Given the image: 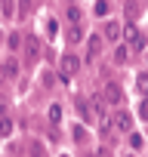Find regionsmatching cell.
Masks as SVG:
<instances>
[{
	"mask_svg": "<svg viewBox=\"0 0 148 157\" xmlns=\"http://www.w3.org/2000/svg\"><path fill=\"white\" fill-rule=\"evenodd\" d=\"M111 126H114L117 132H130V126H133V117H130L127 111H117V114L111 117Z\"/></svg>",
	"mask_w": 148,
	"mask_h": 157,
	"instance_id": "obj_3",
	"label": "cell"
},
{
	"mask_svg": "<svg viewBox=\"0 0 148 157\" xmlns=\"http://www.w3.org/2000/svg\"><path fill=\"white\" fill-rule=\"evenodd\" d=\"M68 22L80 25V10H77V6H71V10H68Z\"/></svg>",
	"mask_w": 148,
	"mask_h": 157,
	"instance_id": "obj_8",
	"label": "cell"
},
{
	"mask_svg": "<svg viewBox=\"0 0 148 157\" xmlns=\"http://www.w3.org/2000/svg\"><path fill=\"white\" fill-rule=\"evenodd\" d=\"M108 13V3H105V0H99V3H96V16H105Z\"/></svg>",
	"mask_w": 148,
	"mask_h": 157,
	"instance_id": "obj_15",
	"label": "cell"
},
{
	"mask_svg": "<svg viewBox=\"0 0 148 157\" xmlns=\"http://www.w3.org/2000/svg\"><path fill=\"white\" fill-rule=\"evenodd\" d=\"M49 120H53V123H59V120H62V108H59V105H53V108H49Z\"/></svg>",
	"mask_w": 148,
	"mask_h": 157,
	"instance_id": "obj_11",
	"label": "cell"
},
{
	"mask_svg": "<svg viewBox=\"0 0 148 157\" xmlns=\"http://www.w3.org/2000/svg\"><path fill=\"white\" fill-rule=\"evenodd\" d=\"M120 99H123L120 83H114V80H111V83H105V90H102V102H105V105H117Z\"/></svg>",
	"mask_w": 148,
	"mask_h": 157,
	"instance_id": "obj_2",
	"label": "cell"
},
{
	"mask_svg": "<svg viewBox=\"0 0 148 157\" xmlns=\"http://www.w3.org/2000/svg\"><path fill=\"white\" fill-rule=\"evenodd\" d=\"M136 86H139L142 93H148V74H139V77H136Z\"/></svg>",
	"mask_w": 148,
	"mask_h": 157,
	"instance_id": "obj_9",
	"label": "cell"
},
{
	"mask_svg": "<svg viewBox=\"0 0 148 157\" xmlns=\"http://www.w3.org/2000/svg\"><path fill=\"white\" fill-rule=\"evenodd\" d=\"M0 80H3V71H0Z\"/></svg>",
	"mask_w": 148,
	"mask_h": 157,
	"instance_id": "obj_21",
	"label": "cell"
},
{
	"mask_svg": "<svg viewBox=\"0 0 148 157\" xmlns=\"http://www.w3.org/2000/svg\"><path fill=\"white\" fill-rule=\"evenodd\" d=\"M28 148H31V154H34V157H43V145H40V142H31Z\"/></svg>",
	"mask_w": 148,
	"mask_h": 157,
	"instance_id": "obj_13",
	"label": "cell"
},
{
	"mask_svg": "<svg viewBox=\"0 0 148 157\" xmlns=\"http://www.w3.org/2000/svg\"><path fill=\"white\" fill-rule=\"evenodd\" d=\"M19 10H22V16H28V10H31V0H19Z\"/></svg>",
	"mask_w": 148,
	"mask_h": 157,
	"instance_id": "obj_16",
	"label": "cell"
},
{
	"mask_svg": "<svg viewBox=\"0 0 148 157\" xmlns=\"http://www.w3.org/2000/svg\"><path fill=\"white\" fill-rule=\"evenodd\" d=\"M99 49H102V34H93V37H90V59H96Z\"/></svg>",
	"mask_w": 148,
	"mask_h": 157,
	"instance_id": "obj_5",
	"label": "cell"
},
{
	"mask_svg": "<svg viewBox=\"0 0 148 157\" xmlns=\"http://www.w3.org/2000/svg\"><path fill=\"white\" fill-rule=\"evenodd\" d=\"M120 37H123V28H120L117 22H108V25H105V40H111V43H117Z\"/></svg>",
	"mask_w": 148,
	"mask_h": 157,
	"instance_id": "obj_4",
	"label": "cell"
},
{
	"mask_svg": "<svg viewBox=\"0 0 148 157\" xmlns=\"http://www.w3.org/2000/svg\"><path fill=\"white\" fill-rule=\"evenodd\" d=\"M139 117H142V120H148V102H142V105H139Z\"/></svg>",
	"mask_w": 148,
	"mask_h": 157,
	"instance_id": "obj_18",
	"label": "cell"
},
{
	"mask_svg": "<svg viewBox=\"0 0 148 157\" xmlns=\"http://www.w3.org/2000/svg\"><path fill=\"white\" fill-rule=\"evenodd\" d=\"M25 46H28V56H37V52H40V43H37V37H28V43H25Z\"/></svg>",
	"mask_w": 148,
	"mask_h": 157,
	"instance_id": "obj_6",
	"label": "cell"
},
{
	"mask_svg": "<svg viewBox=\"0 0 148 157\" xmlns=\"http://www.w3.org/2000/svg\"><path fill=\"white\" fill-rule=\"evenodd\" d=\"M46 31H49V34H56V31H59V25H56V19H49V22H46Z\"/></svg>",
	"mask_w": 148,
	"mask_h": 157,
	"instance_id": "obj_20",
	"label": "cell"
},
{
	"mask_svg": "<svg viewBox=\"0 0 148 157\" xmlns=\"http://www.w3.org/2000/svg\"><path fill=\"white\" fill-rule=\"evenodd\" d=\"M10 46H13V49L22 46V37H19V34H10Z\"/></svg>",
	"mask_w": 148,
	"mask_h": 157,
	"instance_id": "obj_17",
	"label": "cell"
},
{
	"mask_svg": "<svg viewBox=\"0 0 148 157\" xmlns=\"http://www.w3.org/2000/svg\"><path fill=\"white\" fill-rule=\"evenodd\" d=\"M71 3H74V0H71Z\"/></svg>",
	"mask_w": 148,
	"mask_h": 157,
	"instance_id": "obj_22",
	"label": "cell"
},
{
	"mask_svg": "<svg viewBox=\"0 0 148 157\" xmlns=\"http://www.w3.org/2000/svg\"><path fill=\"white\" fill-rule=\"evenodd\" d=\"M114 62H117V65H123V62H127V46H117V52H114Z\"/></svg>",
	"mask_w": 148,
	"mask_h": 157,
	"instance_id": "obj_10",
	"label": "cell"
},
{
	"mask_svg": "<svg viewBox=\"0 0 148 157\" xmlns=\"http://www.w3.org/2000/svg\"><path fill=\"white\" fill-rule=\"evenodd\" d=\"M77 68H80V62H77V56H62L59 59V77H62V80H71V77L74 74H77Z\"/></svg>",
	"mask_w": 148,
	"mask_h": 157,
	"instance_id": "obj_1",
	"label": "cell"
},
{
	"mask_svg": "<svg viewBox=\"0 0 148 157\" xmlns=\"http://www.w3.org/2000/svg\"><path fill=\"white\" fill-rule=\"evenodd\" d=\"M74 139H77V142H84V139H87V132H84L80 126H74Z\"/></svg>",
	"mask_w": 148,
	"mask_h": 157,
	"instance_id": "obj_19",
	"label": "cell"
},
{
	"mask_svg": "<svg viewBox=\"0 0 148 157\" xmlns=\"http://www.w3.org/2000/svg\"><path fill=\"white\" fill-rule=\"evenodd\" d=\"M10 129H13V123L3 117V120H0V136H10Z\"/></svg>",
	"mask_w": 148,
	"mask_h": 157,
	"instance_id": "obj_14",
	"label": "cell"
},
{
	"mask_svg": "<svg viewBox=\"0 0 148 157\" xmlns=\"http://www.w3.org/2000/svg\"><path fill=\"white\" fill-rule=\"evenodd\" d=\"M130 43H133V49H145V43H148V40H145V34H136Z\"/></svg>",
	"mask_w": 148,
	"mask_h": 157,
	"instance_id": "obj_7",
	"label": "cell"
},
{
	"mask_svg": "<svg viewBox=\"0 0 148 157\" xmlns=\"http://www.w3.org/2000/svg\"><path fill=\"white\" fill-rule=\"evenodd\" d=\"M16 71H19V65H16V59H10V62H6V68H3V74H10V77H13Z\"/></svg>",
	"mask_w": 148,
	"mask_h": 157,
	"instance_id": "obj_12",
	"label": "cell"
}]
</instances>
